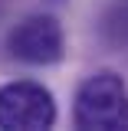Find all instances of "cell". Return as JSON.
Listing matches in <instances>:
<instances>
[{
    "instance_id": "obj_1",
    "label": "cell",
    "mask_w": 128,
    "mask_h": 131,
    "mask_svg": "<svg viewBox=\"0 0 128 131\" xmlns=\"http://www.w3.org/2000/svg\"><path fill=\"white\" fill-rule=\"evenodd\" d=\"M72 121L82 131H128V85L102 69L79 85Z\"/></svg>"
},
{
    "instance_id": "obj_2",
    "label": "cell",
    "mask_w": 128,
    "mask_h": 131,
    "mask_svg": "<svg viewBox=\"0 0 128 131\" xmlns=\"http://www.w3.org/2000/svg\"><path fill=\"white\" fill-rule=\"evenodd\" d=\"M56 125L53 92L40 82L0 85V128L3 131H43Z\"/></svg>"
},
{
    "instance_id": "obj_3",
    "label": "cell",
    "mask_w": 128,
    "mask_h": 131,
    "mask_svg": "<svg viewBox=\"0 0 128 131\" xmlns=\"http://www.w3.org/2000/svg\"><path fill=\"white\" fill-rule=\"evenodd\" d=\"M7 49L10 56L20 59V62H30V66H53L63 59L66 52V36L59 20L49 13H36L20 20L10 36H7Z\"/></svg>"
}]
</instances>
